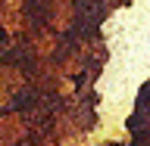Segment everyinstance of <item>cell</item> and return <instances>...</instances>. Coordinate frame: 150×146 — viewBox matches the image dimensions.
Wrapping results in <instances>:
<instances>
[{
    "label": "cell",
    "mask_w": 150,
    "mask_h": 146,
    "mask_svg": "<svg viewBox=\"0 0 150 146\" xmlns=\"http://www.w3.org/2000/svg\"><path fill=\"white\" fill-rule=\"evenodd\" d=\"M3 41H6V31H3V28H0V44H3Z\"/></svg>",
    "instance_id": "cell-1"
}]
</instances>
